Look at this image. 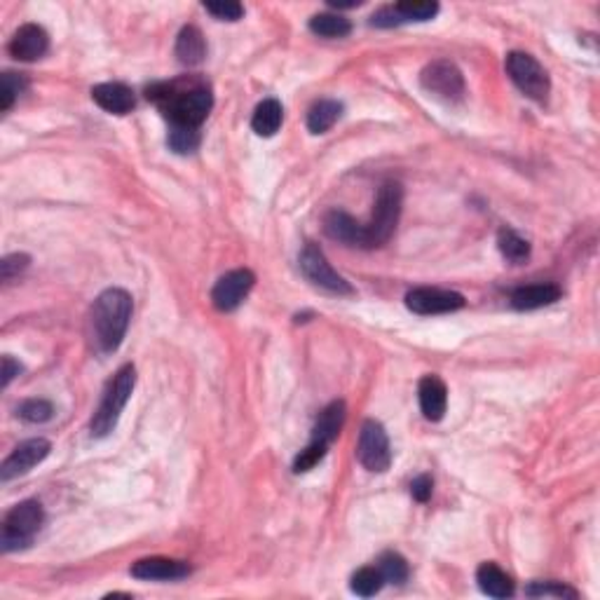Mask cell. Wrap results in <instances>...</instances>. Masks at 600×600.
<instances>
[{
    "mask_svg": "<svg viewBox=\"0 0 600 600\" xmlns=\"http://www.w3.org/2000/svg\"><path fill=\"white\" fill-rule=\"evenodd\" d=\"M91 99L106 113H113V116H127L136 106L134 91L122 83H101V85L91 87Z\"/></svg>",
    "mask_w": 600,
    "mask_h": 600,
    "instance_id": "16",
    "label": "cell"
},
{
    "mask_svg": "<svg viewBox=\"0 0 600 600\" xmlns=\"http://www.w3.org/2000/svg\"><path fill=\"white\" fill-rule=\"evenodd\" d=\"M45 523V511L43 504L36 502V500H26V502H19L10 514L5 516V523H3V535H0V546L3 552H19V549H26V546L33 544L36 535L40 533V527Z\"/></svg>",
    "mask_w": 600,
    "mask_h": 600,
    "instance_id": "4",
    "label": "cell"
},
{
    "mask_svg": "<svg viewBox=\"0 0 600 600\" xmlns=\"http://www.w3.org/2000/svg\"><path fill=\"white\" fill-rule=\"evenodd\" d=\"M284 120V109L277 99H265L256 106L254 117H251V127L258 136H274L282 127Z\"/></svg>",
    "mask_w": 600,
    "mask_h": 600,
    "instance_id": "22",
    "label": "cell"
},
{
    "mask_svg": "<svg viewBox=\"0 0 600 600\" xmlns=\"http://www.w3.org/2000/svg\"><path fill=\"white\" fill-rule=\"evenodd\" d=\"M378 570H380L385 584H404L408 579V563L406 558L396 552L382 553L378 558Z\"/></svg>",
    "mask_w": 600,
    "mask_h": 600,
    "instance_id": "27",
    "label": "cell"
},
{
    "mask_svg": "<svg viewBox=\"0 0 600 600\" xmlns=\"http://www.w3.org/2000/svg\"><path fill=\"white\" fill-rule=\"evenodd\" d=\"M406 305L415 315H446V312L465 308V296L457 291H446V289L420 286L406 293Z\"/></svg>",
    "mask_w": 600,
    "mask_h": 600,
    "instance_id": "11",
    "label": "cell"
},
{
    "mask_svg": "<svg viewBox=\"0 0 600 600\" xmlns=\"http://www.w3.org/2000/svg\"><path fill=\"white\" fill-rule=\"evenodd\" d=\"M561 298V289L556 284H530L521 286L511 293V308L518 312H530V309H540L546 305L556 303Z\"/></svg>",
    "mask_w": 600,
    "mask_h": 600,
    "instance_id": "18",
    "label": "cell"
},
{
    "mask_svg": "<svg viewBox=\"0 0 600 600\" xmlns=\"http://www.w3.org/2000/svg\"><path fill=\"white\" fill-rule=\"evenodd\" d=\"M324 232H326L331 239L340 244H347V247H359V249H369V235H366V225L357 223L352 219L350 213L345 212H328L324 216Z\"/></svg>",
    "mask_w": 600,
    "mask_h": 600,
    "instance_id": "14",
    "label": "cell"
},
{
    "mask_svg": "<svg viewBox=\"0 0 600 600\" xmlns=\"http://www.w3.org/2000/svg\"><path fill=\"white\" fill-rule=\"evenodd\" d=\"M176 57L183 66H197L206 57V43L197 26H183L176 38Z\"/></svg>",
    "mask_w": 600,
    "mask_h": 600,
    "instance_id": "20",
    "label": "cell"
},
{
    "mask_svg": "<svg viewBox=\"0 0 600 600\" xmlns=\"http://www.w3.org/2000/svg\"><path fill=\"white\" fill-rule=\"evenodd\" d=\"M357 457L361 467L373 474L387 472L392 465V448H389V437L385 427L378 420H366L359 431Z\"/></svg>",
    "mask_w": 600,
    "mask_h": 600,
    "instance_id": "9",
    "label": "cell"
},
{
    "mask_svg": "<svg viewBox=\"0 0 600 600\" xmlns=\"http://www.w3.org/2000/svg\"><path fill=\"white\" fill-rule=\"evenodd\" d=\"M526 594L530 596V598H570V600L579 598V594H577L575 588L565 587V584L561 582H533L526 588Z\"/></svg>",
    "mask_w": 600,
    "mask_h": 600,
    "instance_id": "32",
    "label": "cell"
},
{
    "mask_svg": "<svg viewBox=\"0 0 600 600\" xmlns=\"http://www.w3.org/2000/svg\"><path fill=\"white\" fill-rule=\"evenodd\" d=\"M10 55L19 61L43 59L49 49V36L43 26L24 24L10 40Z\"/></svg>",
    "mask_w": 600,
    "mask_h": 600,
    "instance_id": "15",
    "label": "cell"
},
{
    "mask_svg": "<svg viewBox=\"0 0 600 600\" xmlns=\"http://www.w3.org/2000/svg\"><path fill=\"white\" fill-rule=\"evenodd\" d=\"M343 116V103L335 99H322L308 110V129L312 134H324L334 127Z\"/></svg>",
    "mask_w": 600,
    "mask_h": 600,
    "instance_id": "23",
    "label": "cell"
},
{
    "mask_svg": "<svg viewBox=\"0 0 600 600\" xmlns=\"http://www.w3.org/2000/svg\"><path fill=\"white\" fill-rule=\"evenodd\" d=\"M200 127H186V125H171L170 136H167V143L174 152H181V155H188L200 148Z\"/></svg>",
    "mask_w": 600,
    "mask_h": 600,
    "instance_id": "28",
    "label": "cell"
},
{
    "mask_svg": "<svg viewBox=\"0 0 600 600\" xmlns=\"http://www.w3.org/2000/svg\"><path fill=\"white\" fill-rule=\"evenodd\" d=\"M370 26H378V29H392V26H401V19H399V14H396L395 5L380 7V10L370 17Z\"/></svg>",
    "mask_w": 600,
    "mask_h": 600,
    "instance_id": "36",
    "label": "cell"
},
{
    "mask_svg": "<svg viewBox=\"0 0 600 600\" xmlns=\"http://www.w3.org/2000/svg\"><path fill=\"white\" fill-rule=\"evenodd\" d=\"M498 247L502 251V256L509 263H526L530 258V242L523 239L521 235L511 228H502L498 235Z\"/></svg>",
    "mask_w": 600,
    "mask_h": 600,
    "instance_id": "25",
    "label": "cell"
},
{
    "mask_svg": "<svg viewBox=\"0 0 600 600\" xmlns=\"http://www.w3.org/2000/svg\"><path fill=\"white\" fill-rule=\"evenodd\" d=\"M401 204H404V188L399 183L387 181L382 183L376 197V212L373 219L366 225V235H369V249H376L382 244L389 242V237L395 235L396 223L401 216Z\"/></svg>",
    "mask_w": 600,
    "mask_h": 600,
    "instance_id": "5",
    "label": "cell"
},
{
    "mask_svg": "<svg viewBox=\"0 0 600 600\" xmlns=\"http://www.w3.org/2000/svg\"><path fill=\"white\" fill-rule=\"evenodd\" d=\"M309 30L319 38H347L352 33V24L350 19H345L343 14H334V13H322L315 14V17L309 19Z\"/></svg>",
    "mask_w": 600,
    "mask_h": 600,
    "instance_id": "24",
    "label": "cell"
},
{
    "mask_svg": "<svg viewBox=\"0 0 600 600\" xmlns=\"http://www.w3.org/2000/svg\"><path fill=\"white\" fill-rule=\"evenodd\" d=\"M345 404L343 401H334V404H328L322 413H319V418L315 422V430H312V441H319L324 446H331V443L338 439L340 430L345 425Z\"/></svg>",
    "mask_w": 600,
    "mask_h": 600,
    "instance_id": "19",
    "label": "cell"
},
{
    "mask_svg": "<svg viewBox=\"0 0 600 600\" xmlns=\"http://www.w3.org/2000/svg\"><path fill=\"white\" fill-rule=\"evenodd\" d=\"M326 450H328V446H324V443L309 441L308 448H303L296 455V460H293V472L305 474V472H309V469H315L317 465L324 460Z\"/></svg>",
    "mask_w": 600,
    "mask_h": 600,
    "instance_id": "33",
    "label": "cell"
},
{
    "mask_svg": "<svg viewBox=\"0 0 600 600\" xmlns=\"http://www.w3.org/2000/svg\"><path fill=\"white\" fill-rule=\"evenodd\" d=\"M385 587V579H382L380 570L378 568H361L352 575V594L361 596V598H370L376 596L380 588Z\"/></svg>",
    "mask_w": 600,
    "mask_h": 600,
    "instance_id": "30",
    "label": "cell"
},
{
    "mask_svg": "<svg viewBox=\"0 0 600 600\" xmlns=\"http://www.w3.org/2000/svg\"><path fill=\"white\" fill-rule=\"evenodd\" d=\"M132 296L125 289H106L91 308V340L101 354H110L122 345L132 322Z\"/></svg>",
    "mask_w": 600,
    "mask_h": 600,
    "instance_id": "2",
    "label": "cell"
},
{
    "mask_svg": "<svg viewBox=\"0 0 600 600\" xmlns=\"http://www.w3.org/2000/svg\"><path fill=\"white\" fill-rule=\"evenodd\" d=\"M256 284V274L247 267H239V270H230L225 273L223 277L216 282L212 291V300L216 305V309L221 312H232L239 305L244 303V298L249 296V291Z\"/></svg>",
    "mask_w": 600,
    "mask_h": 600,
    "instance_id": "10",
    "label": "cell"
},
{
    "mask_svg": "<svg viewBox=\"0 0 600 600\" xmlns=\"http://www.w3.org/2000/svg\"><path fill=\"white\" fill-rule=\"evenodd\" d=\"M507 74H509L511 83L527 99H533L537 103H546L549 91H552V83H549L544 66L533 55H527V52H509L507 55Z\"/></svg>",
    "mask_w": 600,
    "mask_h": 600,
    "instance_id": "6",
    "label": "cell"
},
{
    "mask_svg": "<svg viewBox=\"0 0 600 600\" xmlns=\"http://www.w3.org/2000/svg\"><path fill=\"white\" fill-rule=\"evenodd\" d=\"M431 488H434L431 479L427 474H422V476H418V479L411 483V495L418 500V502H427V500L431 498Z\"/></svg>",
    "mask_w": 600,
    "mask_h": 600,
    "instance_id": "37",
    "label": "cell"
},
{
    "mask_svg": "<svg viewBox=\"0 0 600 600\" xmlns=\"http://www.w3.org/2000/svg\"><path fill=\"white\" fill-rule=\"evenodd\" d=\"M420 85L425 87L430 94H434L437 99L446 103H457L465 99L467 94V87H465V75L453 61L448 59H439L431 61L422 68L420 74Z\"/></svg>",
    "mask_w": 600,
    "mask_h": 600,
    "instance_id": "8",
    "label": "cell"
},
{
    "mask_svg": "<svg viewBox=\"0 0 600 600\" xmlns=\"http://www.w3.org/2000/svg\"><path fill=\"white\" fill-rule=\"evenodd\" d=\"M204 10L212 17L221 19V22H237V19H242L244 7L235 0H219V3H204Z\"/></svg>",
    "mask_w": 600,
    "mask_h": 600,
    "instance_id": "34",
    "label": "cell"
},
{
    "mask_svg": "<svg viewBox=\"0 0 600 600\" xmlns=\"http://www.w3.org/2000/svg\"><path fill=\"white\" fill-rule=\"evenodd\" d=\"M30 258L26 254H13V256H5L3 258V263H0V277H3V282H13L17 274H22L29 267Z\"/></svg>",
    "mask_w": 600,
    "mask_h": 600,
    "instance_id": "35",
    "label": "cell"
},
{
    "mask_svg": "<svg viewBox=\"0 0 600 600\" xmlns=\"http://www.w3.org/2000/svg\"><path fill=\"white\" fill-rule=\"evenodd\" d=\"M420 408L430 422H439L446 415V406H448V389L443 385L441 378L425 376L418 385Z\"/></svg>",
    "mask_w": 600,
    "mask_h": 600,
    "instance_id": "17",
    "label": "cell"
},
{
    "mask_svg": "<svg viewBox=\"0 0 600 600\" xmlns=\"http://www.w3.org/2000/svg\"><path fill=\"white\" fill-rule=\"evenodd\" d=\"M52 450V443L48 439H29V441L19 443L13 453L7 455L3 467H0V479L13 481L17 476H24L30 469L40 465Z\"/></svg>",
    "mask_w": 600,
    "mask_h": 600,
    "instance_id": "12",
    "label": "cell"
},
{
    "mask_svg": "<svg viewBox=\"0 0 600 600\" xmlns=\"http://www.w3.org/2000/svg\"><path fill=\"white\" fill-rule=\"evenodd\" d=\"M134 387H136V369L132 364H125L113 376V380L109 382V387H106L101 396V404H99V408L91 415V437L103 439L116 430L122 411L127 406V401L132 399Z\"/></svg>",
    "mask_w": 600,
    "mask_h": 600,
    "instance_id": "3",
    "label": "cell"
},
{
    "mask_svg": "<svg viewBox=\"0 0 600 600\" xmlns=\"http://www.w3.org/2000/svg\"><path fill=\"white\" fill-rule=\"evenodd\" d=\"M29 87V80L22 74H13V71H5L3 78H0V110H10L14 106L22 94Z\"/></svg>",
    "mask_w": 600,
    "mask_h": 600,
    "instance_id": "29",
    "label": "cell"
},
{
    "mask_svg": "<svg viewBox=\"0 0 600 600\" xmlns=\"http://www.w3.org/2000/svg\"><path fill=\"white\" fill-rule=\"evenodd\" d=\"M129 572L141 582H176V579H186L193 572V568L186 561L152 556L136 561Z\"/></svg>",
    "mask_w": 600,
    "mask_h": 600,
    "instance_id": "13",
    "label": "cell"
},
{
    "mask_svg": "<svg viewBox=\"0 0 600 600\" xmlns=\"http://www.w3.org/2000/svg\"><path fill=\"white\" fill-rule=\"evenodd\" d=\"M361 3L359 0H352V3H338V0H331V7H338V10H350V7H359Z\"/></svg>",
    "mask_w": 600,
    "mask_h": 600,
    "instance_id": "39",
    "label": "cell"
},
{
    "mask_svg": "<svg viewBox=\"0 0 600 600\" xmlns=\"http://www.w3.org/2000/svg\"><path fill=\"white\" fill-rule=\"evenodd\" d=\"M19 373H22V364L14 361L13 357H3V373H0V376H3V387H7Z\"/></svg>",
    "mask_w": 600,
    "mask_h": 600,
    "instance_id": "38",
    "label": "cell"
},
{
    "mask_svg": "<svg viewBox=\"0 0 600 600\" xmlns=\"http://www.w3.org/2000/svg\"><path fill=\"white\" fill-rule=\"evenodd\" d=\"M476 582H479L481 591L491 598H511L514 596V582L511 577L498 568L495 563H483L476 570Z\"/></svg>",
    "mask_w": 600,
    "mask_h": 600,
    "instance_id": "21",
    "label": "cell"
},
{
    "mask_svg": "<svg viewBox=\"0 0 600 600\" xmlns=\"http://www.w3.org/2000/svg\"><path fill=\"white\" fill-rule=\"evenodd\" d=\"M298 263H300V273H303V277L308 279L309 284L317 286V289H322V291L326 293H334V296H352V293H354L350 282H347L343 274L335 273L326 256H324V251L319 249L317 244L312 242L305 244V249L300 251Z\"/></svg>",
    "mask_w": 600,
    "mask_h": 600,
    "instance_id": "7",
    "label": "cell"
},
{
    "mask_svg": "<svg viewBox=\"0 0 600 600\" xmlns=\"http://www.w3.org/2000/svg\"><path fill=\"white\" fill-rule=\"evenodd\" d=\"M399 14L401 24H411V22H430L439 14V3L434 0H404L395 5Z\"/></svg>",
    "mask_w": 600,
    "mask_h": 600,
    "instance_id": "26",
    "label": "cell"
},
{
    "mask_svg": "<svg viewBox=\"0 0 600 600\" xmlns=\"http://www.w3.org/2000/svg\"><path fill=\"white\" fill-rule=\"evenodd\" d=\"M148 99L158 103L171 125L200 127L213 109V94L204 83H160L148 87Z\"/></svg>",
    "mask_w": 600,
    "mask_h": 600,
    "instance_id": "1",
    "label": "cell"
},
{
    "mask_svg": "<svg viewBox=\"0 0 600 600\" xmlns=\"http://www.w3.org/2000/svg\"><path fill=\"white\" fill-rule=\"evenodd\" d=\"M55 415V406L48 399H29L19 406V418L30 425H43Z\"/></svg>",
    "mask_w": 600,
    "mask_h": 600,
    "instance_id": "31",
    "label": "cell"
}]
</instances>
